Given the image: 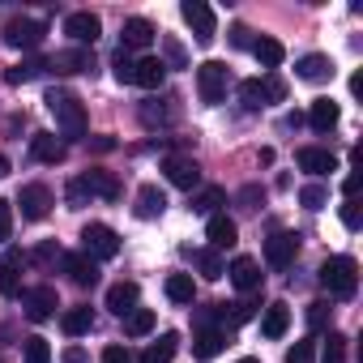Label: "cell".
<instances>
[{"mask_svg":"<svg viewBox=\"0 0 363 363\" xmlns=\"http://www.w3.org/2000/svg\"><path fill=\"white\" fill-rule=\"evenodd\" d=\"M48 111L56 116V128L65 137H86V107L73 90H48Z\"/></svg>","mask_w":363,"mask_h":363,"instance_id":"1","label":"cell"},{"mask_svg":"<svg viewBox=\"0 0 363 363\" xmlns=\"http://www.w3.org/2000/svg\"><path fill=\"white\" fill-rule=\"evenodd\" d=\"M316 278H320V286L333 299H350L359 291V265H354V257H329Z\"/></svg>","mask_w":363,"mask_h":363,"instance_id":"2","label":"cell"},{"mask_svg":"<svg viewBox=\"0 0 363 363\" xmlns=\"http://www.w3.org/2000/svg\"><path fill=\"white\" fill-rule=\"evenodd\" d=\"M282 99H286V86H282V77H278V73H269L265 82H261V77L240 82V103H244L248 111H261V107L282 103Z\"/></svg>","mask_w":363,"mask_h":363,"instance_id":"3","label":"cell"},{"mask_svg":"<svg viewBox=\"0 0 363 363\" xmlns=\"http://www.w3.org/2000/svg\"><path fill=\"white\" fill-rule=\"evenodd\" d=\"M82 252L94 261H111V257H120V235L107 223H86L82 227Z\"/></svg>","mask_w":363,"mask_h":363,"instance_id":"4","label":"cell"},{"mask_svg":"<svg viewBox=\"0 0 363 363\" xmlns=\"http://www.w3.org/2000/svg\"><path fill=\"white\" fill-rule=\"evenodd\" d=\"M227 86H231V73H227L223 60H206L197 69V94H201V103H223Z\"/></svg>","mask_w":363,"mask_h":363,"instance_id":"5","label":"cell"},{"mask_svg":"<svg viewBox=\"0 0 363 363\" xmlns=\"http://www.w3.org/2000/svg\"><path fill=\"white\" fill-rule=\"evenodd\" d=\"M43 35H48V26H43L39 18H13V22L5 26V43L18 48V52H35V48L43 43Z\"/></svg>","mask_w":363,"mask_h":363,"instance_id":"6","label":"cell"},{"mask_svg":"<svg viewBox=\"0 0 363 363\" xmlns=\"http://www.w3.org/2000/svg\"><path fill=\"white\" fill-rule=\"evenodd\" d=\"M184 22L193 26V39L201 43V48H210L214 43V9L206 5V0H184Z\"/></svg>","mask_w":363,"mask_h":363,"instance_id":"7","label":"cell"},{"mask_svg":"<svg viewBox=\"0 0 363 363\" xmlns=\"http://www.w3.org/2000/svg\"><path fill=\"white\" fill-rule=\"evenodd\" d=\"M56 308H60V299H56V286H30V291H22V312H26V320H48V316H56Z\"/></svg>","mask_w":363,"mask_h":363,"instance_id":"8","label":"cell"},{"mask_svg":"<svg viewBox=\"0 0 363 363\" xmlns=\"http://www.w3.org/2000/svg\"><path fill=\"white\" fill-rule=\"evenodd\" d=\"M162 171H167L171 184L184 189V193H193V189L201 184V167H197V158H189V154H171V158L162 162Z\"/></svg>","mask_w":363,"mask_h":363,"instance_id":"9","label":"cell"},{"mask_svg":"<svg viewBox=\"0 0 363 363\" xmlns=\"http://www.w3.org/2000/svg\"><path fill=\"white\" fill-rule=\"evenodd\" d=\"M22 269H26V252L22 248H5V257H0V295L5 299L22 295Z\"/></svg>","mask_w":363,"mask_h":363,"instance_id":"10","label":"cell"},{"mask_svg":"<svg viewBox=\"0 0 363 363\" xmlns=\"http://www.w3.org/2000/svg\"><path fill=\"white\" fill-rule=\"evenodd\" d=\"M18 206H22V218L26 223H43L52 214V189L48 184H26L18 193Z\"/></svg>","mask_w":363,"mask_h":363,"instance_id":"11","label":"cell"},{"mask_svg":"<svg viewBox=\"0 0 363 363\" xmlns=\"http://www.w3.org/2000/svg\"><path fill=\"white\" fill-rule=\"evenodd\" d=\"M295 257H299V235H295V231H274V235L265 240V265L286 269Z\"/></svg>","mask_w":363,"mask_h":363,"instance_id":"12","label":"cell"},{"mask_svg":"<svg viewBox=\"0 0 363 363\" xmlns=\"http://www.w3.org/2000/svg\"><path fill=\"white\" fill-rule=\"evenodd\" d=\"M65 35H69L77 48H90V43L103 35V22H99V13L82 9V13H69V18H65Z\"/></svg>","mask_w":363,"mask_h":363,"instance_id":"13","label":"cell"},{"mask_svg":"<svg viewBox=\"0 0 363 363\" xmlns=\"http://www.w3.org/2000/svg\"><path fill=\"white\" fill-rule=\"evenodd\" d=\"M60 265H65V274H69L73 286H94L99 282V261L86 257V252H65Z\"/></svg>","mask_w":363,"mask_h":363,"instance_id":"14","label":"cell"},{"mask_svg":"<svg viewBox=\"0 0 363 363\" xmlns=\"http://www.w3.org/2000/svg\"><path fill=\"white\" fill-rule=\"evenodd\" d=\"M295 73H299L303 82H312V86H320V82H333V73H337V65H333L329 56H320V52H312V56H299V60H295Z\"/></svg>","mask_w":363,"mask_h":363,"instance_id":"15","label":"cell"},{"mask_svg":"<svg viewBox=\"0 0 363 363\" xmlns=\"http://www.w3.org/2000/svg\"><path fill=\"white\" fill-rule=\"evenodd\" d=\"M162 82H167V65H162L158 56H141V60L133 65V86H141V90H162Z\"/></svg>","mask_w":363,"mask_h":363,"instance_id":"16","label":"cell"},{"mask_svg":"<svg viewBox=\"0 0 363 363\" xmlns=\"http://www.w3.org/2000/svg\"><path fill=\"white\" fill-rule=\"evenodd\" d=\"M154 35H158V30H154V22H145V18H128V22H124V30H120V39H124L120 48H124V52H141V48H150V43H154Z\"/></svg>","mask_w":363,"mask_h":363,"instance_id":"17","label":"cell"},{"mask_svg":"<svg viewBox=\"0 0 363 363\" xmlns=\"http://www.w3.org/2000/svg\"><path fill=\"white\" fill-rule=\"evenodd\" d=\"M48 69H56V73H90L94 56H90V48H69V52H56L48 60Z\"/></svg>","mask_w":363,"mask_h":363,"instance_id":"18","label":"cell"},{"mask_svg":"<svg viewBox=\"0 0 363 363\" xmlns=\"http://www.w3.org/2000/svg\"><path fill=\"white\" fill-rule=\"evenodd\" d=\"M206 235H210V248H214V252H223V248H235V240H240V227H235V218H227V214H214V218L206 223Z\"/></svg>","mask_w":363,"mask_h":363,"instance_id":"19","label":"cell"},{"mask_svg":"<svg viewBox=\"0 0 363 363\" xmlns=\"http://www.w3.org/2000/svg\"><path fill=\"white\" fill-rule=\"evenodd\" d=\"M227 278H231L240 291H248V295H252V291H261V278H265V274H261V265H257L252 257H235V261H231V269H227Z\"/></svg>","mask_w":363,"mask_h":363,"instance_id":"20","label":"cell"},{"mask_svg":"<svg viewBox=\"0 0 363 363\" xmlns=\"http://www.w3.org/2000/svg\"><path fill=\"white\" fill-rule=\"evenodd\" d=\"M214 308H218V320H223L227 329H235V325H244V320H252V316H257L261 299H257V291H252L248 299H235V303H214Z\"/></svg>","mask_w":363,"mask_h":363,"instance_id":"21","label":"cell"},{"mask_svg":"<svg viewBox=\"0 0 363 363\" xmlns=\"http://www.w3.org/2000/svg\"><path fill=\"white\" fill-rule=\"evenodd\" d=\"M295 158H299V171H308V175H329V171H337V158H333L329 150H316V145H303Z\"/></svg>","mask_w":363,"mask_h":363,"instance_id":"22","label":"cell"},{"mask_svg":"<svg viewBox=\"0 0 363 363\" xmlns=\"http://www.w3.org/2000/svg\"><path fill=\"white\" fill-rule=\"evenodd\" d=\"M227 342H231V329H201L193 337V354L197 359H214V354L227 350Z\"/></svg>","mask_w":363,"mask_h":363,"instance_id":"23","label":"cell"},{"mask_svg":"<svg viewBox=\"0 0 363 363\" xmlns=\"http://www.w3.org/2000/svg\"><path fill=\"white\" fill-rule=\"evenodd\" d=\"M82 184H86L90 197H103V201H116V197H120V179H116L111 171H86Z\"/></svg>","mask_w":363,"mask_h":363,"instance_id":"24","label":"cell"},{"mask_svg":"<svg viewBox=\"0 0 363 363\" xmlns=\"http://www.w3.org/2000/svg\"><path fill=\"white\" fill-rule=\"evenodd\" d=\"M137 299H141L137 282H116V286L107 291V308H111L116 316H128V312L137 308Z\"/></svg>","mask_w":363,"mask_h":363,"instance_id":"25","label":"cell"},{"mask_svg":"<svg viewBox=\"0 0 363 363\" xmlns=\"http://www.w3.org/2000/svg\"><path fill=\"white\" fill-rule=\"evenodd\" d=\"M337 103L333 99H312V107H308V124L316 128V133H329L333 124H337Z\"/></svg>","mask_w":363,"mask_h":363,"instance_id":"26","label":"cell"},{"mask_svg":"<svg viewBox=\"0 0 363 363\" xmlns=\"http://www.w3.org/2000/svg\"><path fill=\"white\" fill-rule=\"evenodd\" d=\"M30 154H35L39 162H60V158H65V141H60L56 133H35V137H30Z\"/></svg>","mask_w":363,"mask_h":363,"instance_id":"27","label":"cell"},{"mask_svg":"<svg viewBox=\"0 0 363 363\" xmlns=\"http://www.w3.org/2000/svg\"><path fill=\"white\" fill-rule=\"evenodd\" d=\"M167 210V197H162V189L158 184H145L141 193H137V206H133V214L137 218H158Z\"/></svg>","mask_w":363,"mask_h":363,"instance_id":"28","label":"cell"},{"mask_svg":"<svg viewBox=\"0 0 363 363\" xmlns=\"http://www.w3.org/2000/svg\"><path fill=\"white\" fill-rule=\"evenodd\" d=\"M175 350H179V333H162L158 342H150V346H145L141 363H171V359H175Z\"/></svg>","mask_w":363,"mask_h":363,"instance_id":"29","label":"cell"},{"mask_svg":"<svg viewBox=\"0 0 363 363\" xmlns=\"http://www.w3.org/2000/svg\"><path fill=\"white\" fill-rule=\"evenodd\" d=\"M167 299H171V303H193V299H197L193 274H171V278H167Z\"/></svg>","mask_w":363,"mask_h":363,"instance_id":"30","label":"cell"},{"mask_svg":"<svg viewBox=\"0 0 363 363\" xmlns=\"http://www.w3.org/2000/svg\"><path fill=\"white\" fill-rule=\"evenodd\" d=\"M286 325H291L286 303H269V308H265V316H261V333H265V337H282V333H286Z\"/></svg>","mask_w":363,"mask_h":363,"instance_id":"31","label":"cell"},{"mask_svg":"<svg viewBox=\"0 0 363 363\" xmlns=\"http://www.w3.org/2000/svg\"><path fill=\"white\" fill-rule=\"evenodd\" d=\"M252 56L261 60V69H278V65L286 60V48H282L278 39H257V43H252Z\"/></svg>","mask_w":363,"mask_h":363,"instance_id":"32","label":"cell"},{"mask_svg":"<svg viewBox=\"0 0 363 363\" xmlns=\"http://www.w3.org/2000/svg\"><path fill=\"white\" fill-rule=\"evenodd\" d=\"M60 325H65L69 337H82V333L94 329V312H90V308H69V312L60 316Z\"/></svg>","mask_w":363,"mask_h":363,"instance_id":"33","label":"cell"},{"mask_svg":"<svg viewBox=\"0 0 363 363\" xmlns=\"http://www.w3.org/2000/svg\"><path fill=\"white\" fill-rule=\"evenodd\" d=\"M43 69H48V60L30 56V60H22L18 69H9V73H5V82H9V86H22V82H35V77H39Z\"/></svg>","mask_w":363,"mask_h":363,"instance_id":"34","label":"cell"},{"mask_svg":"<svg viewBox=\"0 0 363 363\" xmlns=\"http://www.w3.org/2000/svg\"><path fill=\"white\" fill-rule=\"evenodd\" d=\"M223 201H227V193H223V189H201V193L193 197V214H206V218H214Z\"/></svg>","mask_w":363,"mask_h":363,"instance_id":"35","label":"cell"},{"mask_svg":"<svg viewBox=\"0 0 363 363\" xmlns=\"http://www.w3.org/2000/svg\"><path fill=\"white\" fill-rule=\"evenodd\" d=\"M150 329H154V312H150V308H133V312L124 316V333H128V337H145Z\"/></svg>","mask_w":363,"mask_h":363,"instance_id":"36","label":"cell"},{"mask_svg":"<svg viewBox=\"0 0 363 363\" xmlns=\"http://www.w3.org/2000/svg\"><path fill=\"white\" fill-rule=\"evenodd\" d=\"M171 120H175L171 99H167V107H158V103H145V107H141V124H145V128H162V124H171Z\"/></svg>","mask_w":363,"mask_h":363,"instance_id":"37","label":"cell"},{"mask_svg":"<svg viewBox=\"0 0 363 363\" xmlns=\"http://www.w3.org/2000/svg\"><path fill=\"white\" fill-rule=\"evenodd\" d=\"M197 265H201V278H210V282H218V278L227 274V261H223V252H214V248L197 252Z\"/></svg>","mask_w":363,"mask_h":363,"instance_id":"38","label":"cell"},{"mask_svg":"<svg viewBox=\"0 0 363 363\" xmlns=\"http://www.w3.org/2000/svg\"><path fill=\"white\" fill-rule=\"evenodd\" d=\"M329 325H333V308H329L325 299L308 303V329H312V333H320V329H329Z\"/></svg>","mask_w":363,"mask_h":363,"instance_id":"39","label":"cell"},{"mask_svg":"<svg viewBox=\"0 0 363 363\" xmlns=\"http://www.w3.org/2000/svg\"><path fill=\"white\" fill-rule=\"evenodd\" d=\"M133 65H137V60H133L124 48L111 56V69H116V82H120V86H133Z\"/></svg>","mask_w":363,"mask_h":363,"instance_id":"40","label":"cell"},{"mask_svg":"<svg viewBox=\"0 0 363 363\" xmlns=\"http://www.w3.org/2000/svg\"><path fill=\"white\" fill-rule=\"evenodd\" d=\"M320 363H346V337H342V333H329Z\"/></svg>","mask_w":363,"mask_h":363,"instance_id":"41","label":"cell"},{"mask_svg":"<svg viewBox=\"0 0 363 363\" xmlns=\"http://www.w3.org/2000/svg\"><path fill=\"white\" fill-rule=\"evenodd\" d=\"M26 363H52L48 337H26Z\"/></svg>","mask_w":363,"mask_h":363,"instance_id":"42","label":"cell"},{"mask_svg":"<svg viewBox=\"0 0 363 363\" xmlns=\"http://www.w3.org/2000/svg\"><path fill=\"white\" fill-rule=\"evenodd\" d=\"M299 201H303L308 210H325V201H329V189H325V184H308V189L299 193Z\"/></svg>","mask_w":363,"mask_h":363,"instance_id":"43","label":"cell"},{"mask_svg":"<svg viewBox=\"0 0 363 363\" xmlns=\"http://www.w3.org/2000/svg\"><path fill=\"white\" fill-rule=\"evenodd\" d=\"M65 197H69V206H73V210H82V206H90V201H94V197L86 193V184H82V175L69 184V193H65Z\"/></svg>","mask_w":363,"mask_h":363,"instance_id":"44","label":"cell"},{"mask_svg":"<svg viewBox=\"0 0 363 363\" xmlns=\"http://www.w3.org/2000/svg\"><path fill=\"white\" fill-rule=\"evenodd\" d=\"M162 48H167V60H171L167 69H184V65H189V56H184V48H179V43H175L171 35L162 39Z\"/></svg>","mask_w":363,"mask_h":363,"instance_id":"45","label":"cell"},{"mask_svg":"<svg viewBox=\"0 0 363 363\" xmlns=\"http://www.w3.org/2000/svg\"><path fill=\"white\" fill-rule=\"evenodd\" d=\"M56 257H60V252H56V244H39V248L26 257V265H52Z\"/></svg>","mask_w":363,"mask_h":363,"instance_id":"46","label":"cell"},{"mask_svg":"<svg viewBox=\"0 0 363 363\" xmlns=\"http://www.w3.org/2000/svg\"><path fill=\"white\" fill-rule=\"evenodd\" d=\"M9 235H13V206L0 201V244H9Z\"/></svg>","mask_w":363,"mask_h":363,"instance_id":"47","label":"cell"},{"mask_svg":"<svg viewBox=\"0 0 363 363\" xmlns=\"http://www.w3.org/2000/svg\"><path fill=\"white\" fill-rule=\"evenodd\" d=\"M252 43H257V39H252V30H248L244 22H240V26H231V48H244V52H252Z\"/></svg>","mask_w":363,"mask_h":363,"instance_id":"48","label":"cell"},{"mask_svg":"<svg viewBox=\"0 0 363 363\" xmlns=\"http://www.w3.org/2000/svg\"><path fill=\"white\" fill-rule=\"evenodd\" d=\"M286 363H312V342H295L286 350Z\"/></svg>","mask_w":363,"mask_h":363,"instance_id":"49","label":"cell"},{"mask_svg":"<svg viewBox=\"0 0 363 363\" xmlns=\"http://www.w3.org/2000/svg\"><path fill=\"white\" fill-rule=\"evenodd\" d=\"M103 363H133V354H128V346H107Z\"/></svg>","mask_w":363,"mask_h":363,"instance_id":"50","label":"cell"},{"mask_svg":"<svg viewBox=\"0 0 363 363\" xmlns=\"http://www.w3.org/2000/svg\"><path fill=\"white\" fill-rule=\"evenodd\" d=\"M342 223H346V231H359V206L354 201L342 206Z\"/></svg>","mask_w":363,"mask_h":363,"instance_id":"51","label":"cell"},{"mask_svg":"<svg viewBox=\"0 0 363 363\" xmlns=\"http://www.w3.org/2000/svg\"><path fill=\"white\" fill-rule=\"evenodd\" d=\"M257 201H261V189H244V193H240V206H244V210H261Z\"/></svg>","mask_w":363,"mask_h":363,"instance_id":"52","label":"cell"},{"mask_svg":"<svg viewBox=\"0 0 363 363\" xmlns=\"http://www.w3.org/2000/svg\"><path fill=\"white\" fill-rule=\"evenodd\" d=\"M65 363H86V354H82V350H69V354H65Z\"/></svg>","mask_w":363,"mask_h":363,"instance_id":"53","label":"cell"},{"mask_svg":"<svg viewBox=\"0 0 363 363\" xmlns=\"http://www.w3.org/2000/svg\"><path fill=\"white\" fill-rule=\"evenodd\" d=\"M0 175H9V158H0Z\"/></svg>","mask_w":363,"mask_h":363,"instance_id":"54","label":"cell"},{"mask_svg":"<svg viewBox=\"0 0 363 363\" xmlns=\"http://www.w3.org/2000/svg\"><path fill=\"white\" fill-rule=\"evenodd\" d=\"M240 363H257V359H240Z\"/></svg>","mask_w":363,"mask_h":363,"instance_id":"55","label":"cell"}]
</instances>
